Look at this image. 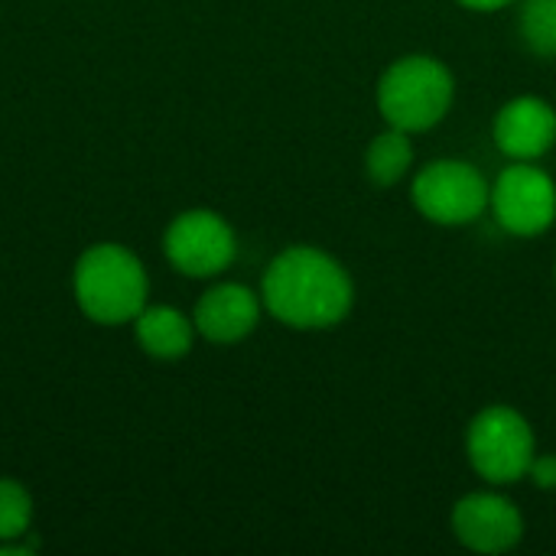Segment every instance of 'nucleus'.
<instances>
[{
    "mask_svg": "<svg viewBox=\"0 0 556 556\" xmlns=\"http://www.w3.org/2000/svg\"><path fill=\"white\" fill-rule=\"evenodd\" d=\"M261 313H264L261 293H254L251 287H244V283H215L195 303L192 323H195V332L205 342L235 345V342H244L257 329Z\"/></svg>",
    "mask_w": 556,
    "mask_h": 556,
    "instance_id": "9d476101",
    "label": "nucleus"
},
{
    "mask_svg": "<svg viewBox=\"0 0 556 556\" xmlns=\"http://www.w3.org/2000/svg\"><path fill=\"white\" fill-rule=\"evenodd\" d=\"M163 254L173 270L186 277H218L238 254V235L225 215L212 208H189L169 222L163 235Z\"/></svg>",
    "mask_w": 556,
    "mask_h": 556,
    "instance_id": "0eeeda50",
    "label": "nucleus"
},
{
    "mask_svg": "<svg viewBox=\"0 0 556 556\" xmlns=\"http://www.w3.org/2000/svg\"><path fill=\"white\" fill-rule=\"evenodd\" d=\"M134 332H137V345L160 362L186 358L199 336L195 323L186 313H179L176 306H150V303L134 319Z\"/></svg>",
    "mask_w": 556,
    "mask_h": 556,
    "instance_id": "9b49d317",
    "label": "nucleus"
},
{
    "mask_svg": "<svg viewBox=\"0 0 556 556\" xmlns=\"http://www.w3.org/2000/svg\"><path fill=\"white\" fill-rule=\"evenodd\" d=\"M534 456L538 437L521 410L508 404H489L469 420L466 459L482 482L495 489L518 485L521 479H528Z\"/></svg>",
    "mask_w": 556,
    "mask_h": 556,
    "instance_id": "20e7f679",
    "label": "nucleus"
},
{
    "mask_svg": "<svg viewBox=\"0 0 556 556\" xmlns=\"http://www.w3.org/2000/svg\"><path fill=\"white\" fill-rule=\"evenodd\" d=\"M492 140L508 160H544L556 147V108L538 94L505 101L492 121Z\"/></svg>",
    "mask_w": 556,
    "mask_h": 556,
    "instance_id": "1a4fd4ad",
    "label": "nucleus"
},
{
    "mask_svg": "<svg viewBox=\"0 0 556 556\" xmlns=\"http://www.w3.org/2000/svg\"><path fill=\"white\" fill-rule=\"evenodd\" d=\"M518 33L534 55L556 59V0H521Z\"/></svg>",
    "mask_w": 556,
    "mask_h": 556,
    "instance_id": "ddd939ff",
    "label": "nucleus"
},
{
    "mask_svg": "<svg viewBox=\"0 0 556 556\" xmlns=\"http://www.w3.org/2000/svg\"><path fill=\"white\" fill-rule=\"evenodd\" d=\"M414 160H417V150H414L410 134H404L397 127H384L365 147V176H368L371 186L391 189V186H397L401 179L410 176Z\"/></svg>",
    "mask_w": 556,
    "mask_h": 556,
    "instance_id": "f8f14e48",
    "label": "nucleus"
},
{
    "mask_svg": "<svg viewBox=\"0 0 556 556\" xmlns=\"http://www.w3.org/2000/svg\"><path fill=\"white\" fill-rule=\"evenodd\" d=\"M29 525H33V498H29V492L13 479H0V544L26 538Z\"/></svg>",
    "mask_w": 556,
    "mask_h": 556,
    "instance_id": "4468645a",
    "label": "nucleus"
},
{
    "mask_svg": "<svg viewBox=\"0 0 556 556\" xmlns=\"http://www.w3.org/2000/svg\"><path fill=\"white\" fill-rule=\"evenodd\" d=\"M75 303L101 326H124L140 316L150 280L140 257L121 244H91L75 264Z\"/></svg>",
    "mask_w": 556,
    "mask_h": 556,
    "instance_id": "7ed1b4c3",
    "label": "nucleus"
},
{
    "mask_svg": "<svg viewBox=\"0 0 556 556\" xmlns=\"http://www.w3.org/2000/svg\"><path fill=\"white\" fill-rule=\"evenodd\" d=\"M456 3L466 7V10H476V13H495V10H505V7H511L518 0H456Z\"/></svg>",
    "mask_w": 556,
    "mask_h": 556,
    "instance_id": "dca6fc26",
    "label": "nucleus"
},
{
    "mask_svg": "<svg viewBox=\"0 0 556 556\" xmlns=\"http://www.w3.org/2000/svg\"><path fill=\"white\" fill-rule=\"evenodd\" d=\"M492 182L479 173V166L453 156L430 160L410 179V202L420 218L440 228H463L485 215Z\"/></svg>",
    "mask_w": 556,
    "mask_h": 556,
    "instance_id": "39448f33",
    "label": "nucleus"
},
{
    "mask_svg": "<svg viewBox=\"0 0 556 556\" xmlns=\"http://www.w3.org/2000/svg\"><path fill=\"white\" fill-rule=\"evenodd\" d=\"M554 283H556V264H554Z\"/></svg>",
    "mask_w": 556,
    "mask_h": 556,
    "instance_id": "f3484780",
    "label": "nucleus"
},
{
    "mask_svg": "<svg viewBox=\"0 0 556 556\" xmlns=\"http://www.w3.org/2000/svg\"><path fill=\"white\" fill-rule=\"evenodd\" d=\"M489 208L495 222L515 238H538L556 222V182L538 163L511 160L489 192Z\"/></svg>",
    "mask_w": 556,
    "mask_h": 556,
    "instance_id": "423d86ee",
    "label": "nucleus"
},
{
    "mask_svg": "<svg viewBox=\"0 0 556 556\" xmlns=\"http://www.w3.org/2000/svg\"><path fill=\"white\" fill-rule=\"evenodd\" d=\"M528 479H531V485L541 489V492H556V453H538V456L531 459Z\"/></svg>",
    "mask_w": 556,
    "mask_h": 556,
    "instance_id": "2eb2a0df",
    "label": "nucleus"
},
{
    "mask_svg": "<svg viewBox=\"0 0 556 556\" xmlns=\"http://www.w3.org/2000/svg\"><path fill=\"white\" fill-rule=\"evenodd\" d=\"M450 528H453V538L472 554H508L525 541L521 508L508 495H502L495 485L463 495L453 505Z\"/></svg>",
    "mask_w": 556,
    "mask_h": 556,
    "instance_id": "6e6552de",
    "label": "nucleus"
},
{
    "mask_svg": "<svg viewBox=\"0 0 556 556\" xmlns=\"http://www.w3.org/2000/svg\"><path fill=\"white\" fill-rule=\"evenodd\" d=\"M261 303L287 329L326 332L352 316L355 280L336 254L316 244H290L267 264Z\"/></svg>",
    "mask_w": 556,
    "mask_h": 556,
    "instance_id": "f257e3e1",
    "label": "nucleus"
},
{
    "mask_svg": "<svg viewBox=\"0 0 556 556\" xmlns=\"http://www.w3.org/2000/svg\"><path fill=\"white\" fill-rule=\"evenodd\" d=\"M456 101V75L450 65L427 52H410L394 59L375 88L378 114L388 127L404 134H427L446 121Z\"/></svg>",
    "mask_w": 556,
    "mask_h": 556,
    "instance_id": "f03ea898",
    "label": "nucleus"
}]
</instances>
